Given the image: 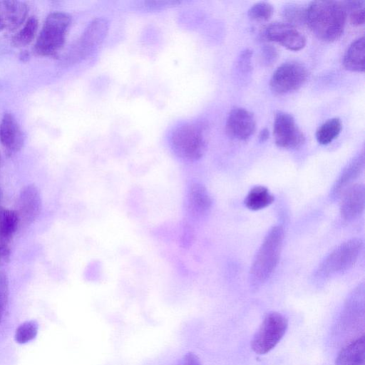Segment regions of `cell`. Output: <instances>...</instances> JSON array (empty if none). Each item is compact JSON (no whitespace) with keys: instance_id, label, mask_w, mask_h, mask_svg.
Returning a JSON list of instances; mask_svg holds the SVG:
<instances>
[{"instance_id":"6da1fadb","label":"cell","mask_w":365,"mask_h":365,"mask_svg":"<svg viewBox=\"0 0 365 365\" xmlns=\"http://www.w3.org/2000/svg\"><path fill=\"white\" fill-rule=\"evenodd\" d=\"M343 2L314 1L304 11V22L320 40L332 42L342 35L346 20Z\"/></svg>"},{"instance_id":"7a4b0ae2","label":"cell","mask_w":365,"mask_h":365,"mask_svg":"<svg viewBox=\"0 0 365 365\" xmlns=\"http://www.w3.org/2000/svg\"><path fill=\"white\" fill-rule=\"evenodd\" d=\"M282 226L273 227L265 236L250 269V281L253 286L264 282L272 274L279 262L284 240Z\"/></svg>"},{"instance_id":"3957f363","label":"cell","mask_w":365,"mask_h":365,"mask_svg":"<svg viewBox=\"0 0 365 365\" xmlns=\"http://www.w3.org/2000/svg\"><path fill=\"white\" fill-rule=\"evenodd\" d=\"M207 127L201 122H190L177 127L170 138L174 153L187 161H195L206 148Z\"/></svg>"},{"instance_id":"277c9868","label":"cell","mask_w":365,"mask_h":365,"mask_svg":"<svg viewBox=\"0 0 365 365\" xmlns=\"http://www.w3.org/2000/svg\"><path fill=\"white\" fill-rule=\"evenodd\" d=\"M71 23L69 14L55 11L49 14L34 44L35 53L41 56H53L63 46Z\"/></svg>"},{"instance_id":"5b68a950","label":"cell","mask_w":365,"mask_h":365,"mask_svg":"<svg viewBox=\"0 0 365 365\" xmlns=\"http://www.w3.org/2000/svg\"><path fill=\"white\" fill-rule=\"evenodd\" d=\"M362 247L363 241L359 238L341 243L322 261L316 274L327 277L349 269L359 258Z\"/></svg>"},{"instance_id":"8992f818","label":"cell","mask_w":365,"mask_h":365,"mask_svg":"<svg viewBox=\"0 0 365 365\" xmlns=\"http://www.w3.org/2000/svg\"><path fill=\"white\" fill-rule=\"evenodd\" d=\"M287 327V319L282 314H267L252 339V350L258 354L270 351L282 339Z\"/></svg>"},{"instance_id":"52a82bcc","label":"cell","mask_w":365,"mask_h":365,"mask_svg":"<svg viewBox=\"0 0 365 365\" xmlns=\"http://www.w3.org/2000/svg\"><path fill=\"white\" fill-rule=\"evenodd\" d=\"M108 31V22L106 19L97 18L93 20L71 48L67 56L68 61L75 63L91 55L101 45Z\"/></svg>"},{"instance_id":"ba28073f","label":"cell","mask_w":365,"mask_h":365,"mask_svg":"<svg viewBox=\"0 0 365 365\" xmlns=\"http://www.w3.org/2000/svg\"><path fill=\"white\" fill-rule=\"evenodd\" d=\"M307 71L300 63L286 62L273 73L269 86L272 92L282 95L299 89L307 81Z\"/></svg>"},{"instance_id":"9c48e42d","label":"cell","mask_w":365,"mask_h":365,"mask_svg":"<svg viewBox=\"0 0 365 365\" xmlns=\"http://www.w3.org/2000/svg\"><path fill=\"white\" fill-rule=\"evenodd\" d=\"M273 135L276 145L286 149L299 148L305 140L304 135L294 118L284 112L276 114Z\"/></svg>"},{"instance_id":"30bf717a","label":"cell","mask_w":365,"mask_h":365,"mask_svg":"<svg viewBox=\"0 0 365 365\" xmlns=\"http://www.w3.org/2000/svg\"><path fill=\"white\" fill-rule=\"evenodd\" d=\"M264 36L269 41L277 42L291 51H299L306 45L304 36L288 23L269 24L264 30Z\"/></svg>"},{"instance_id":"8fae6325","label":"cell","mask_w":365,"mask_h":365,"mask_svg":"<svg viewBox=\"0 0 365 365\" xmlns=\"http://www.w3.org/2000/svg\"><path fill=\"white\" fill-rule=\"evenodd\" d=\"M42 210V200L40 192L34 184L24 187L17 200V213L20 223L26 225L32 224L39 216Z\"/></svg>"},{"instance_id":"7c38bea8","label":"cell","mask_w":365,"mask_h":365,"mask_svg":"<svg viewBox=\"0 0 365 365\" xmlns=\"http://www.w3.org/2000/svg\"><path fill=\"white\" fill-rule=\"evenodd\" d=\"M225 128L230 137L246 140L254 133L256 122L251 112L242 108H235L227 116Z\"/></svg>"},{"instance_id":"4fadbf2b","label":"cell","mask_w":365,"mask_h":365,"mask_svg":"<svg viewBox=\"0 0 365 365\" xmlns=\"http://www.w3.org/2000/svg\"><path fill=\"white\" fill-rule=\"evenodd\" d=\"M339 210L345 220H353L360 217L364 210L365 189L363 184H353L341 195Z\"/></svg>"},{"instance_id":"5bb4252c","label":"cell","mask_w":365,"mask_h":365,"mask_svg":"<svg viewBox=\"0 0 365 365\" xmlns=\"http://www.w3.org/2000/svg\"><path fill=\"white\" fill-rule=\"evenodd\" d=\"M0 142L9 154L19 151L24 145L23 131L11 113H5L1 120Z\"/></svg>"},{"instance_id":"9a60e30c","label":"cell","mask_w":365,"mask_h":365,"mask_svg":"<svg viewBox=\"0 0 365 365\" xmlns=\"http://www.w3.org/2000/svg\"><path fill=\"white\" fill-rule=\"evenodd\" d=\"M28 6L19 1H0V31L18 29L26 20Z\"/></svg>"},{"instance_id":"2e32d148","label":"cell","mask_w":365,"mask_h":365,"mask_svg":"<svg viewBox=\"0 0 365 365\" xmlns=\"http://www.w3.org/2000/svg\"><path fill=\"white\" fill-rule=\"evenodd\" d=\"M212 200L204 185L193 182L188 187L185 197L187 212L194 217H200L211 207Z\"/></svg>"},{"instance_id":"e0dca14e","label":"cell","mask_w":365,"mask_h":365,"mask_svg":"<svg viewBox=\"0 0 365 365\" xmlns=\"http://www.w3.org/2000/svg\"><path fill=\"white\" fill-rule=\"evenodd\" d=\"M364 168V155L361 153L349 162L336 180L331 191V198L341 196L342 192L353 185L354 181L361 175Z\"/></svg>"},{"instance_id":"ac0fdd59","label":"cell","mask_w":365,"mask_h":365,"mask_svg":"<svg viewBox=\"0 0 365 365\" xmlns=\"http://www.w3.org/2000/svg\"><path fill=\"white\" fill-rule=\"evenodd\" d=\"M364 335H362L339 351L335 365H364Z\"/></svg>"},{"instance_id":"d6986e66","label":"cell","mask_w":365,"mask_h":365,"mask_svg":"<svg viewBox=\"0 0 365 365\" xmlns=\"http://www.w3.org/2000/svg\"><path fill=\"white\" fill-rule=\"evenodd\" d=\"M364 37L353 41L347 48L343 59L344 67L351 71H364Z\"/></svg>"},{"instance_id":"ffe728a7","label":"cell","mask_w":365,"mask_h":365,"mask_svg":"<svg viewBox=\"0 0 365 365\" xmlns=\"http://www.w3.org/2000/svg\"><path fill=\"white\" fill-rule=\"evenodd\" d=\"M19 224L16 210L0 207V243L9 245Z\"/></svg>"},{"instance_id":"44dd1931","label":"cell","mask_w":365,"mask_h":365,"mask_svg":"<svg viewBox=\"0 0 365 365\" xmlns=\"http://www.w3.org/2000/svg\"><path fill=\"white\" fill-rule=\"evenodd\" d=\"M274 198L264 186H255L248 192L245 204L251 210H259L271 205Z\"/></svg>"},{"instance_id":"7402d4cb","label":"cell","mask_w":365,"mask_h":365,"mask_svg":"<svg viewBox=\"0 0 365 365\" xmlns=\"http://www.w3.org/2000/svg\"><path fill=\"white\" fill-rule=\"evenodd\" d=\"M342 128L339 118H333L322 123L317 130L316 138L319 143L327 145L336 139Z\"/></svg>"},{"instance_id":"603a6c76","label":"cell","mask_w":365,"mask_h":365,"mask_svg":"<svg viewBox=\"0 0 365 365\" xmlns=\"http://www.w3.org/2000/svg\"><path fill=\"white\" fill-rule=\"evenodd\" d=\"M38 27V19L35 16L30 17L24 26L12 37V44L16 47H23L29 44L34 38Z\"/></svg>"},{"instance_id":"cb8c5ba5","label":"cell","mask_w":365,"mask_h":365,"mask_svg":"<svg viewBox=\"0 0 365 365\" xmlns=\"http://www.w3.org/2000/svg\"><path fill=\"white\" fill-rule=\"evenodd\" d=\"M38 330V324L35 320L26 321L16 329L14 339L18 344H26L36 338Z\"/></svg>"},{"instance_id":"d4e9b609","label":"cell","mask_w":365,"mask_h":365,"mask_svg":"<svg viewBox=\"0 0 365 365\" xmlns=\"http://www.w3.org/2000/svg\"><path fill=\"white\" fill-rule=\"evenodd\" d=\"M346 14H349V20L354 26H361L364 24V1H343Z\"/></svg>"},{"instance_id":"484cf974","label":"cell","mask_w":365,"mask_h":365,"mask_svg":"<svg viewBox=\"0 0 365 365\" xmlns=\"http://www.w3.org/2000/svg\"><path fill=\"white\" fill-rule=\"evenodd\" d=\"M272 6L267 2H258L252 5L248 10V17L255 21H268L273 14Z\"/></svg>"},{"instance_id":"4316f807","label":"cell","mask_w":365,"mask_h":365,"mask_svg":"<svg viewBox=\"0 0 365 365\" xmlns=\"http://www.w3.org/2000/svg\"><path fill=\"white\" fill-rule=\"evenodd\" d=\"M9 295V283L7 274L0 272V323L1 322Z\"/></svg>"},{"instance_id":"83f0119b","label":"cell","mask_w":365,"mask_h":365,"mask_svg":"<svg viewBox=\"0 0 365 365\" xmlns=\"http://www.w3.org/2000/svg\"><path fill=\"white\" fill-rule=\"evenodd\" d=\"M304 11L305 9L291 6L284 9V17L287 21V23L294 26V24L304 21Z\"/></svg>"},{"instance_id":"f1b7e54d","label":"cell","mask_w":365,"mask_h":365,"mask_svg":"<svg viewBox=\"0 0 365 365\" xmlns=\"http://www.w3.org/2000/svg\"><path fill=\"white\" fill-rule=\"evenodd\" d=\"M262 56L264 63L269 65L275 61L277 53L274 48L268 46L263 48Z\"/></svg>"},{"instance_id":"f546056e","label":"cell","mask_w":365,"mask_h":365,"mask_svg":"<svg viewBox=\"0 0 365 365\" xmlns=\"http://www.w3.org/2000/svg\"><path fill=\"white\" fill-rule=\"evenodd\" d=\"M176 365H201L198 356L192 352L186 353Z\"/></svg>"},{"instance_id":"4dcf8cb0","label":"cell","mask_w":365,"mask_h":365,"mask_svg":"<svg viewBox=\"0 0 365 365\" xmlns=\"http://www.w3.org/2000/svg\"><path fill=\"white\" fill-rule=\"evenodd\" d=\"M10 257L9 245L0 243V267L7 264L10 260Z\"/></svg>"},{"instance_id":"1f68e13d","label":"cell","mask_w":365,"mask_h":365,"mask_svg":"<svg viewBox=\"0 0 365 365\" xmlns=\"http://www.w3.org/2000/svg\"><path fill=\"white\" fill-rule=\"evenodd\" d=\"M269 130L267 128L262 129L259 134V140L260 142L267 140L269 138Z\"/></svg>"},{"instance_id":"d6a6232c","label":"cell","mask_w":365,"mask_h":365,"mask_svg":"<svg viewBox=\"0 0 365 365\" xmlns=\"http://www.w3.org/2000/svg\"><path fill=\"white\" fill-rule=\"evenodd\" d=\"M1 197H2V191H1V189L0 187V202H1Z\"/></svg>"},{"instance_id":"836d02e7","label":"cell","mask_w":365,"mask_h":365,"mask_svg":"<svg viewBox=\"0 0 365 365\" xmlns=\"http://www.w3.org/2000/svg\"><path fill=\"white\" fill-rule=\"evenodd\" d=\"M1 153H0V164H1Z\"/></svg>"}]
</instances>
